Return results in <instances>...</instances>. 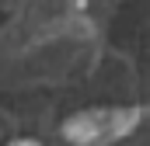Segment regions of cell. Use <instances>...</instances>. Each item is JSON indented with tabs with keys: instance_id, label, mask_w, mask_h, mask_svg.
Returning a JSON list of instances; mask_svg holds the SVG:
<instances>
[{
	"instance_id": "6da1fadb",
	"label": "cell",
	"mask_w": 150,
	"mask_h": 146,
	"mask_svg": "<svg viewBox=\"0 0 150 146\" xmlns=\"http://www.w3.org/2000/svg\"><path fill=\"white\" fill-rule=\"evenodd\" d=\"M140 118H143L140 111H122V108H115V111H87V115H74L63 125V132L77 146H108L112 139L126 136Z\"/></svg>"
},
{
	"instance_id": "7a4b0ae2",
	"label": "cell",
	"mask_w": 150,
	"mask_h": 146,
	"mask_svg": "<svg viewBox=\"0 0 150 146\" xmlns=\"http://www.w3.org/2000/svg\"><path fill=\"white\" fill-rule=\"evenodd\" d=\"M14 146H38V143H32V139H21V143H14Z\"/></svg>"
}]
</instances>
